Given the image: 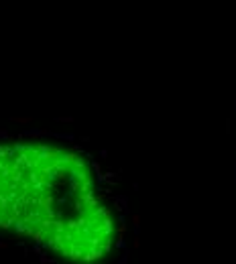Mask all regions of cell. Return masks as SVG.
Masks as SVG:
<instances>
[{"label": "cell", "instance_id": "6da1fadb", "mask_svg": "<svg viewBox=\"0 0 236 264\" xmlns=\"http://www.w3.org/2000/svg\"><path fill=\"white\" fill-rule=\"evenodd\" d=\"M0 229L72 262H100L125 240L108 175L86 153L45 141L0 142Z\"/></svg>", "mask_w": 236, "mask_h": 264}]
</instances>
